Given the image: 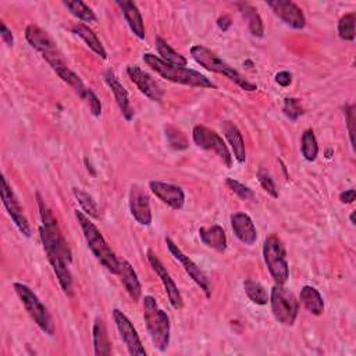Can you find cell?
<instances>
[{"instance_id":"1","label":"cell","mask_w":356,"mask_h":356,"mask_svg":"<svg viewBox=\"0 0 356 356\" xmlns=\"http://www.w3.org/2000/svg\"><path fill=\"white\" fill-rule=\"evenodd\" d=\"M37 201L39 208V215L42 220V226L39 227L41 241L45 249V253H55L59 255L61 259H64L68 264L72 261V253L71 249L57 224V220L52 210L45 204L42 195L37 192Z\"/></svg>"},{"instance_id":"2","label":"cell","mask_w":356,"mask_h":356,"mask_svg":"<svg viewBox=\"0 0 356 356\" xmlns=\"http://www.w3.org/2000/svg\"><path fill=\"white\" fill-rule=\"evenodd\" d=\"M144 61L148 67H150L152 71H155L157 75H160L167 81L187 85V86H194V88L216 89V85L199 71L164 63L161 59H159V56H155L152 53H145Z\"/></svg>"},{"instance_id":"3","label":"cell","mask_w":356,"mask_h":356,"mask_svg":"<svg viewBox=\"0 0 356 356\" xmlns=\"http://www.w3.org/2000/svg\"><path fill=\"white\" fill-rule=\"evenodd\" d=\"M75 219L78 224L82 228L85 241L88 244V248L91 249L94 256L98 259V261L108 269L110 273L117 275L119 273V257L116 253L112 250L98 227L89 220V217L79 210H75Z\"/></svg>"},{"instance_id":"4","label":"cell","mask_w":356,"mask_h":356,"mask_svg":"<svg viewBox=\"0 0 356 356\" xmlns=\"http://www.w3.org/2000/svg\"><path fill=\"white\" fill-rule=\"evenodd\" d=\"M48 64L52 67V70L68 85L71 86L72 91L86 103V106L91 110V113L95 117H101L102 115V103L97 94L92 91L91 88H88L83 81L68 67L66 63L63 55L55 56L48 60Z\"/></svg>"},{"instance_id":"5","label":"cell","mask_w":356,"mask_h":356,"mask_svg":"<svg viewBox=\"0 0 356 356\" xmlns=\"http://www.w3.org/2000/svg\"><path fill=\"white\" fill-rule=\"evenodd\" d=\"M144 320L148 334L160 352L167 350L170 345V319L161 310L153 297L144 298Z\"/></svg>"},{"instance_id":"6","label":"cell","mask_w":356,"mask_h":356,"mask_svg":"<svg viewBox=\"0 0 356 356\" xmlns=\"http://www.w3.org/2000/svg\"><path fill=\"white\" fill-rule=\"evenodd\" d=\"M191 56L204 68H206V70H209L212 72H217V74L224 75L226 78L231 79L238 86H241L244 91L252 92V91H256V89H257V86L255 83L246 81L245 77L241 72H238L234 67L227 64L223 59H220L216 53H213L208 48L201 46V45L192 46L191 48Z\"/></svg>"},{"instance_id":"7","label":"cell","mask_w":356,"mask_h":356,"mask_svg":"<svg viewBox=\"0 0 356 356\" xmlns=\"http://www.w3.org/2000/svg\"><path fill=\"white\" fill-rule=\"evenodd\" d=\"M263 257L275 283L284 286L290 279V267L286 256V248L277 235L266 238L263 245Z\"/></svg>"},{"instance_id":"8","label":"cell","mask_w":356,"mask_h":356,"mask_svg":"<svg viewBox=\"0 0 356 356\" xmlns=\"http://www.w3.org/2000/svg\"><path fill=\"white\" fill-rule=\"evenodd\" d=\"M14 290L24 305L26 310L31 316V319L35 322V324L48 335L55 334V323L53 319L48 310V308L41 302V299L37 297V294L26 284L16 283Z\"/></svg>"},{"instance_id":"9","label":"cell","mask_w":356,"mask_h":356,"mask_svg":"<svg viewBox=\"0 0 356 356\" xmlns=\"http://www.w3.org/2000/svg\"><path fill=\"white\" fill-rule=\"evenodd\" d=\"M269 302L272 305V312L279 323L284 326H293L295 323L299 310V304L290 290L276 284L272 288Z\"/></svg>"},{"instance_id":"10","label":"cell","mask_w":356,"mask_h":356,"mask_svg":"<svg viewBox=\"0 0 356 356\" xmlns=\"http://www.w3.org/2000/svg\"><path fill=\"white\" fill-rule=\"evenodd\" d=\"M192 139L197 146L215 153L228 168L233 166V156L223 138L213 130L205 126H195L192 130Z\"/></svg>"},{"instance_id":"11","label":"cell","mask_w":356,"mask_h":356,"mask_svg":"<svg viewBox=\"0 0 356 356\" xmlns=\"http://www.w3.org/2000/svg\"><path fill=\"white\" fill-rule=\"evenodd\" d=\"M166 245H167L170 253L174 256V259L181 263L186 273L205 293L206 298H210L212 297V284H210V280L208 279V276L201 270V267L192 259H190V256H187L170 238H166Z\"/></svg>"},{"instance_id":"12","label":"cell","mask_w":356,"mask_h":356,"mask_svg":"<svg viewBox=\"0 0 356 356\" xmlns=\"http://www.w3.org/2000/svg\"><path fill=\"white\" fill-rule=\"evenodd\" d=\"M2 201H3V205H5L9 216L12 217V220L14 221V224L17 226L20 233L24 237L30 238L31 237L30 223L24 215V209L21 208L19 198L16 197L12 186L9 184L8 178L5 175H2Z\"/></svg>"},{"instance_id":"13","label":"cell","mask_w":356,"mask_h":356,"mask_svg":"<svg viewBox=\"0 0 356 356\" xmlns=\"http://www.w3.org/2000/svg\"><path fill=\"white\" fill-rule=\"evenodd\" d=\"M113 317H115V323L117 326V330L130 352V355L132 356H145L146 350L141 342V338L134 327V324L131 323V320L119 309L113 310Z\"/></svg>"},{"instance_id":"14","label":"cell","mask_w":356,"mask_h":356,"mask_svg":"<svg viewBox=\"0 0 356 356\" xmlns=\"http://www.w3.org/2000/svg\"><path fill=\"white\" fill-rule=\"evenodd\" d=\"M148 260H149L150 266L153 267V270L156 272V275L159 276V279H160V281H161V284H163V287L167 293V297H168V301H170L171 306L177 310L183 309L184 301H183L181 293H180V290H178L174 280L171 279V276L167 272L164 264L160 261V259L152 250H148Z\"/></svg>"},{"instance_id":"15","label":"cell","mask_w":356,"mask_h":356,"mask_svg":"<svg viewBox=\"0 0 356 356\" xmlns=\"http://www.w3.org/2000/svg\"><path fill=\"white\" fill-rule=\"evenodd\" d=\"M273 13L281 19L287 26L295 28V30H302L306 26V19L301 8H298L291 0H273V2H267Z\"/></svg>"},{"instance_id":"16","label":"cell","mask_w":356,"mask_h":356,"mask_svg":"<svg viewBox=\"0 0 356 356\" xmlns=\"http://www.w3.org/2000/svg\"><path fill=\"white\" fill-rule=\"evenodd\" d=\"M127 74H128L130 79L138 86L139 91L146 98H149L153 102H160L161 101L163 89L159 85V82H156V79H153V77H150L148 72H145L138 66H128L127 67Z\"/></svg>"},{"instance_id":"17","label":"cell","mask_w":356,"mask_h":356,"mask_svg":"<svg viewBox=\"0 0 356 356\" xmlns=\"http://www.w3.org/2000/svg\"><path fill=\"white\" fill-rule=\"evenodd\" d=\"M130 212L131 216L139 223L141 226H150L152 224V210L150 202L146 192L137 184L131 187L130 191Z\"/></svg>"},{"instance_id":"18","label":"cell","mask_w":356,"mask_h":356,"mask_svg":"<svg viewBox=\"0 0 356 356\" xmlns=\"http://www.w3.org/2000/svg\"><path fill=\"white\" fill-rule=\"evenodd\" d=\"M149 188L155 194V197L164 205L170 206L174 210L183 209L186 204V194L180 187L161 181H150Z\"/></svg>"},{"instance_id":"19","label":"cell","mask_w":356,"mask_h":356,"mask_svg":"<svg viewBox=\"0 0 356 356\" xmlns=\"http://www.w3.org/2000/svg\"><path fill=\"white\" fill-rule=\"evenodd\" d=\"M26 39L35 50H38L42 55V57L59 52L57 43L53 41V38L49 37L48 32H45L43 30H41L39 27H37L34 24L27 26Z\"/></svg>"},{"instance_id":"20","label":"cell","mask_w":356,"mask_h":356,"mask_svg":"<svg viewBox=\"0 0 356 356\" xmlns=\"http://www.w3.org/2000/svg\"><path fill=\"white\" fill-rule=\"evenodd\" d=\"M105 79L112 89L115 99H116L124 119L127 121H131L134 119V109L130 103V97H128V92L126 91V88L123 86V83L119 81V78L116 77V74L112 70H108L105 72Z\"/></svg>"},{"instance_id":"21","label":"cell","mask_w":356,"mask_h":356,"mask_svg":"<svg viewBox=\"0 0 356 356\" xmlns=\"http://www.w3.org/2000/svg\"><path fill=\"white\" fill-rule=\"evenodd\" d=\"M231 227L235 237L245 245H253L256 242L257 231L252 219L246 213H234L231 216Z\"/></svg>"},{"instance_id":"22","label":"cell","mask_w":356,"mask_h":356,"mask_svg":"<svg viewBox=\"0 0 356 356\" xmlns=\"http://www.w3.org/2000/svg\"><path fill=\"white\" fill-rule=\"evenodd\" d=\"M117 276L120 277L124 288L132 298V301H139L141 294H142V286L138 279V275L135 273L134 267L127 261L126 259H119V273Z\"/></svg>"},{"instance_id":"23","label":"cell","mask_w":356,"mask_h":356,"mask_svg":"<svg viewBox=\"0 0 356 356\" xmlns=\"http://www.w3.org/2000/svg\"><path fill=\"white\" fill-rule=\"evenodd\" d=\"M46 256H48L49 263L53 267V270L56 273V277L59 280V284H60L63 293L67 297H72L74 287H72V276L68 269V263L64 259H61L59 255H55V253H46Z\"/></svg>"},{"instance_id":"24","label":"cell","mask_w":356,"mask_h":356,"mask_svg":"<svg viewBox=\"0 0 356 356\" xmlns=\"http://www.w3.org/2000/svg\"><path fill=\"white\" fill-rule=\"evenodd\" d=\"M116 5L120 8L131 31L139 39H145V24H144V19H142V14H141L138 6L134 2H127V0H123V2H120L119 0V2H116Z\"/></svg>"},{"instance_id":"25","label":"cell","mask_w":356,"mask_h":356,"mask_svg":"<svg viewBox=\"0 0 356 356\" xmlns=\"http://www.w3.org/2000/svg\"><path fill=\"white\" fill-rule=\"evenodd\" d=\"M223 132H224L228 144L231 145V149L234 152V159L238 163H245L246 150H245L244 137H242L239 128L231 121H224L223 123Z\"/></svg>"},{"instance_id":"26","label":"cell","mask_w":356,"mask_h":356,"mask_svg":"<svg viewBox=\"0 0 356 356\" xmlns=\"http://www.w3.org/2000/svg\"><path fill=\"white\" fill-rule=\"evenodd\" d=\"M199 238L210 249L217 252H224L227 249V235L223 227L212 226V227H201Z\"/></svg>"},{"instance_id":"27","label":"cell","mask_w":356,"mask_h":356,"mask_svg":"<svg viewBox=\"0 0 356 356\" xmlns=\"http://www.w3.org/2000/svg\"><path fill=\"white\" fill-rule=\"evenodd\" d=\"M71 32L75 34L77 37H79L88 45V48L91 49L94 53H97L99 57H102L103 60L108 59V52L103 48L102 42L99 41L98 35L91 28H89L88 26H85V24H74L71 27Z\"/></svg>"},{"instance_id":"28","label":"cell","mask_w":356,"mask_h":356,"mask_svg":"<svg viewBox=\"0 0 356 356\" xmlns=\"http://www.w3.org/2000/svg\"><path fill=\"white\" fill-rule=\"evenodd\" d=\"M92 334H94L95 355H98V356H109L112 353L109 334H108L106 324H105V322L101 317L95 319Z\"/></svg>"},{"instance_id":"29","label":"cell","mask_w":356,"mask_h":356,"mask_svg":"<svg viewBox=\"0 0 356 356\" xmlns=\"http://www.w3.org/2000/svg\"><path fill=\"white\" fill-rule=\"evenodd\" d=\"M235 6L238 8V10L242 14V17L248 21V27H249L250 34L253 37L261 38L263 34H264V26H263L261 17L257 13V10L252 5H249V3H237Z\"/></svg>"},{"instance_id":"30","label":"cell","mask_w":356,"mask_h":356,"mask_svg":"<svg viewBox=\"0 0 356 356\" xmlns=\"http://www.w3.org/2000/svg\"><path fill=\"white\" fill-rule=\"evenodd\" d=\"M299 299L304 304V306L315 316H320L324 310V302L320 295V293L312 287V286H305L301 290Z\"/></svg>"},{"instance_id":"31","label":"cell","mask_w":356,"mask_h":356,"mask_svg":"<svg viewBox=\"0 0 356 356\" xmlns=\"http://www.w3.org/2000/svg\"><path fill=\"white\" fill-rule=\"evenodd\" d=\"M155 45H156V50L159 53V59H161L164 63L178 66V67H187L188 60L183 55L175 52L163 38L156 37Z\"/></svg>"},{"instance_id":"32","label":"cell","mask_w":356,"mask_h":356,"mask_svg":"<svg viewBox=\"0 0 356 356\" xmlns=\"http://www.w3.org/2000/svg\"><path fill=\"white\" fill-rule=\"evenodd\" d=\"M64 8L68 9V12L77 17L78 20L83 21V23H95L97 21V16L92 12V9L86 6L83 2H79V0H66L63 2Z\"/></svg>"},{"instance_id":"33","label":"cell","mask_w":356,"mask_h":356,"mask_svg":"<svg viewBox=\"0 0 356 356\" xmlns=\"http://www.w3.org/2000/svg\"><path fill=\"white\" fill-rule=\"evenodd\" d=\"M244 290H245L246 297H248L253 304H256V305H259V306L267 305V302H269V299H270V297H269V294H267L266 288H264L260 283H257V281H255V280H250V279L245 280V283H244Z\"/></svg>"},{"instance_id":"34","label":"cell","mask_w":356,"mask_h":356,"mask_svg":"<svg viewBox=\"0 0 356 356\" xmlns=\"http://www.w3.org/2000/svg\"><path fill=\"white\" fill-rule=\"evenodd\" d=\"M72 195L77 199V202L81 205V208H82V210L86 216L94 217V219H99L98 205L91 195L86 194L85 191H82L79 188H72Z\"/></svg>"},{"instance_id":"35","label":"cell","mask_w":356,"mask_h":356,"mask_svg":"<svg viewBox=\"0 0 356 356\" xmlns=\"http://www.w3.org/2000/svg\"><path fill=\"white\" fill-rule=\"evenodd\" d=\"M301 150H302V156L308 160V161H313L316 160L317 155H319V145L315 137L313 130H306L302 134V145H301Z\"/></svg>"},{"instance_id":"36","label":"cell","mask_w":356,"mask_h":356,"mask_svg":"<svg viewBox=\"0 0 356 356\" xmlns=\"http://www.w3.org/2000/svg\"><path fill=\"white\" fill-rule=\"evenodd\" d=\"M355 13H348L342 16L338 21V35L344 41H353L355 39Z\"/></svg>"},{"instance_id":"37","label":"cell","mask_w":356,"mask_h":356,"mask_svg":"<svg viewBox=\"0 0 356 356\" xmlns=\"http://www.w3.org/2000/svg\"><path fill=\"white\" fill-rule=\"evenodd\" d=\"M166 137L168 141V145L175 150H186L188 148L187 137L172 126L166 127Z\"/></svg>"},{"instance_id":"38","label":"cell","mask_w":356,"mask_h":356,"mask_svg":"<svg viewBox=\"0 0 356 356\" xmlns=\"http://www.w3.org/2000/svg\"><path fill=\"white\" fill-rule=\"evenodd\" d=\"M257 180H259L260 186L263 187V190H264L267 194H270L273 198H279V191H277L276 184H275L273 178H272V175H270L269 172H267V171L263 170V168H260V170L257 171Z\"/></svg>"},{"instance_id":"39","label":"cell","mask_w":356,"mask_h":356,"mask_svg":"<svg viewBox=\"0 0 356 356\" xmlns=\"http://www.w3.org/2000/svg\"><path fill=\"white\" fill-rule=\"evenodd\" d=\"M283 110H284V115H286L290 120H293V121L298 120V119L304 115V109H302V106H301V102H299L298 99H295V98H287V99L284 101V108H283Z\"/></svg>"},{"instance_id":"40","label":"cell","mask_w":356,"mask_h":356,"mask_svg":"<svg viewBox=\"0 0 356 356\" xmlns=\"http://www.w3.org/2000/svg\"><path fill=\"white\" fill-rule=\"evenodd\" d=\"M226 184H227V187H228L234 194H237L241 199H244V201H249V199H252V198H253V192H252V190H250V188H248V187H245L244 184L238 183L237 180H233V178H227Z\"/></svg>"},{"instance_id":"41","label":"cell","mask_w":356,"mask_h":356,"mask_svg":"<svg viewBox=\"0 0 356 356\" xmlns=\"http://www.w3.org/2000/svg\"><path fill=\"white\" fill-rule=\"evenodd\" d=\"M345 120H346V124H348V131H349V138H350V144L353 146L355 144V131H353V124H355V106L353 105H349L345 108Z\"/></svg>"},{"instance_id":"42","label":"cell","mask_w":356,"mask_h":356,"mask_svg":"<svg viewBox=\"0 0 356 356\" xmlns=\"http://www.w3.org/2000/svg\"><path fill=\"white\" fill-rule=\"evenodd\" d=\"M0 35H2L3 42H5L9 48H13V45H14V37H13L12 31L8 28V26H6L5 23H0Z\"/></svg>"},{"instance_id":"43","label":"cell","mask_w":356,"mask_h":356,"mask_svg":"<svg viewBox=\"0 0 356 356\" xmlns=\"http://www.w3.org/2000/svg\"><path fill=\"white\" fill-rule=\"evenodd\" d=\"M276 82L281 86H288L293 82V75L288 71H281L276 75Z\"/></svg>"},{"instance_id":"44","label":"cell","mask_w":356,"mask_h":356,"mask_svg":"<svg viewBox=\"0 0 356 356\" xmlns=\"http://www.w3.org/2000/svg\"><path fill=\"white\" fill-rule=\"evenodd\" d=\"M339 201L342 204H353V201H355V190H348L345 192H341Z\"/></svg>"},{"instance_id":"45","label":"cell","mask_w":356,"mask_h":356,"mask_svg":"<svg viewBox=\"0 0 356 356\" xmlns=\"http://www.w3.org/2000/svg\"><path fill=\"white\" fill-rule=\"evenodd\" d=\"M217 26L220 30L223 31H227L230 27H231V19L228 16H223L217 20Z\"/></svg>"},{"instance_id":"46","label":"cell","mask_w":356,"mask_h":356,"mask_svg":"<svg viewBox=\"0 0 356 356\" xmlns=\"http://www.w3.org/2000/svg\"><path fill=\"white\" fill-rule=\"evenodd\" d=\"M349 220H350V224H352V226H355V212H352V213H350Z\"/></svg>"}]
</instances>
